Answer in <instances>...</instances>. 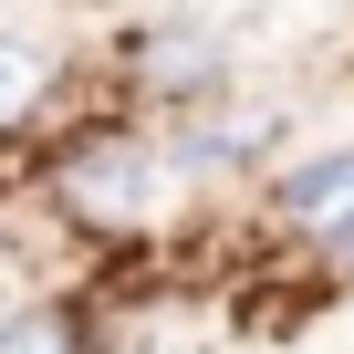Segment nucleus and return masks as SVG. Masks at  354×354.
<instances>
[{
  "instance_id": "1",
  "label": "nucleus",
  "mask_w": 354,
  "mask_h": 354,
  "mask_svg": "<svg viewBox=\"0 0 354 354\" xmlns=\"http://www.w3.org/2000/svg\"><path fill=\"white\" fill-rule=\"evenodd\" d=\"M63 209H73V219H94V230H136V219L156 209V156H146L136 136L84 146V156L63 167Z\"/></svg>"
},
{
  "instance_id": "2",
  "label": "nucleus",
  "mask_w": 354,
  "mask_h": 354,
  "mask_svg": "<svg viewBox=\"0 0 354 354\" xmlns=\"http://www.w3.org/2000/svg\"><path fill=\"white\" fill-rule=\"evenodd\" d=\"M271 198H281V219H292L313 250H344V261H354V146H344V156H302Z\"/></svg>"
},
{
  "instance_id": "3",
  "label": "nucleus",
  "mask_w": 354,
  "mask_h": 354,
  "mask_svg": "<svg viewBox=\"0 0 354 354\" xmlns=\"http://www.w3.org/2000/svg\"><path fill=\"white\" fill-rule=\"evenodd\" d=\"M53 94V63H42V42H21V32H0V136H11L32 104Z\"/></svg>"
},
{
  "instance_id": "4",
  "label": "nucleus",
  "mask_w": 354,
  "mask_h": 354,
  "mask_svg": "<svg viewBox=\"0 0 354 354\" xmlns=\"http://www.w3.org/2000/svg\"><path fill=\"white\" fill-rule=\"evenodd\" d=\"M0 354H84V333L63 302H21V313H0Z\"/></svg>"
}]
</instances>
